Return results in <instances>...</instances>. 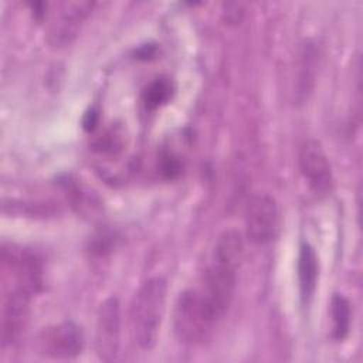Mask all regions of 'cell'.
Returning <instances> with one entry per match:
<instances>
[{
    "label": "cell",
    "instance_id": "cell-1",
    "mask_svg": "<svg viewBox=\"0 0 363 363\" xmlns=\"http://www.w3.org/2000/svg\"><path fill=\"white\" fill-rule=\"evenodd\" d=\"M167 284L160 277L145 281L135 294L130 308V330L133 340L143 350L155 347L166 306Z\"/></svg>",
    "mask_w": 363,
    "mask_h": 363
},
{
    "label": "cell",
    "instance_id": "cell-2",
    "mask_svg": "<svg viewBox=\"0 0 363 363\" xmlns=\"http://www.w3.org/2000/svg\"><path fill=\"white\" fill-rule=\"evenodd\" d=\"M220 318L204 301L199 289H187L176 301L173 329L184 345H199L207 340Z\"/></svg>",
    "mask_w": 363,
    "mask_h": 363
},
{
    "label": "cell",
    "instance_id": "cell-3",
    "mask_svg": "<svg viewBox=\"0 0 363 363\" xmlns=\"http://www.w3.org/2000/svg\"><path fill=\"white\" fill-rule=\"evenodd\" d=\"M94 3L85 0L54 4L50 11L44 13V17H48V41L58 47L69 44L77 37Z\"/></svg>",
    "mask_w": 363,
    "mask_h": 363
},
{
    "label": "cell",
    "instance_id": "cell-4",
    "mask_svg": "<svg viewBox=\"0 0 363 363\" xmlns=\"http://www.w3.org/2000/svg\"><path fill=\"white\" fill-rule=\"evenodd\" d=\"M279 230V210L268 194H255L245 208V233L254 244L271 242Z\"/></svg>",
    "mask_w": 363,
    "mask_h": 363
},
{
    "label": "cell",
    "instance_id": "cell-5",
    "mask_svg": "<svg viewBox=\"0 0 363 363\" xmlns=\"http://www.w3.org/2000/svg\"><path fill=\"white\" fill-rule=\"evenodd\" d=\"M121 346V305L116 298L105 299L96 312L95 353L102 362L118 359Z\"/></svg>",
    "mask_w": 363,
    "mask_h": 363
},
{
    "label": "cell",
    "instance_id": "cell-6",
    "mask_svg": "<svg viewBox=\"0 0 363 363\" xmlns=\"http://www.w3.org/2000/svg\"><path fill=\"white\" fill-rule=\"evenodd\" d=\"M298 163L303 179L315 194L325 196L333 187V174L329 159L316 139H306L298 153Z\"/></svg>",
    "mask_w": 363,
    "mask_h": 363
},
{
    "label": "cell",
    "instance_id": "cell-7",
    "mask_svg": "<svg viewBox=\"0 0 363 363\" xmlns=\"http://www.w3.org/2000/svg\"><path fill=\"white\" fill-rule=\"evenodd\" d=\"M33 292L24 286H13L3 301L1 309V343L11 346L23 335L30 312Z\"/></svg>",
    "mask_w": 363,
    "mask_h": 363
},
{
    "label": "cell",
    "instance_id": "cell-8",
    "mask_svg": "<svg viewBox=\"0 0 363 363\" xmlns=\"http://www.w3.org/2000/svg\"><path fill=\"white\" fill-rule=\"evenodd\" d=\"M84 346L81 329L72 322H62L45 329L40 336V350L52 359H74Z\"/></svg>",
    "mask_w": 363,
    "mask_h": 363
},
{
    "label": "cell",
    "instance_id": "cell-9",
    "mask_svg": "<svg viewBox=\"0 0 363 363\" xmlns=\"http://www.w3.org/2000/svg\"><path fill=\"white\" fill-rule=\"evenodd\" d=\"M319 277V261L315 248L302 242L298 254V284L299 295L303 305H308L316 291Z\"/></svg>",
    "mask_w": 363,
    "mask_h": 363
},
{
    "label": "cell",
    "instance_id": "cell-10",
    "mask_svg": "<svg viewBox=\"0 0 363 363\" xmlns=\"http://www.w3.org/2000/svg\"><path fill=\"white\" fill-rule=\"evenodd\" d=\"M330 315H332V337L337 342H342L349 335L350 329V303L347 298L340 294H335L330 302Z\"/></svg>",
    "mask_w": 363,
    "mask_h": 363
},
{
    "label": "cell",
    "instance_id": "cell-11",
    "mask_svg": "<svg viewBox=\"0 0 363 363\" xmlns=\"http://www.w3.org/2000/svg\"><path fill=\"white\" fill-rule=\"evenodd\" d=\"M174 92V84L169 77H157L152 81L142 94V101L146 109L152 111L166 104Z\"/></svg>",
    "mask_w": 363,
    "mask_h": 363
},
{
    "label": "cell",
    "instance_id": "cell-12",
    "mask_svg": "<svg viewBox=\"0 0 363 363\" xmlns=\"http://www.w3.org/2000/svg\"><path fill=\"white\" fill-rule=\"evenodd\" d=\"M160 172H162L163 176L167 177V179L176 177V176L179 174V172H180V163H179V160H177L174 156L169 155V153L164 155V156H162V159H160Z\"/></svg>",
    "mask_w": 363,
    "mask_h": 363
},
{
    "label": "cell",
    "instance_id": "cell-13",
    "mask_svg": "<svg viewBox=\"0 0 363 363\" xmlns=\"http://www.w3.org/2000/svg\"><path fill=\"white\" fill-rule=\"evenodd\" d=\"M244 7L241 3H225L224 4V20L227 23H231V24H235V23H240L242 16H244Z\"/></svg>",
    "mask_w": 363,
    "mask_h": 363
},
{
    "label": "cell",
    "instance_id": "cell-14",
    "mask_svg": "<svg viewBox=\"0 0 363 363\" xmlns=\"http://www.w3.org/2000/svg\"><path fill=\"white\" fill-rule=\"evenodd\" d=\"M96 118H98L96 112H94V111L88 112L86 116H85V119H84V126H85L86 129H92V128L95 126V123H96Z\"/></svg>",
    "mask_w": 363,
    "mask_h": 363
}]
</instances>
